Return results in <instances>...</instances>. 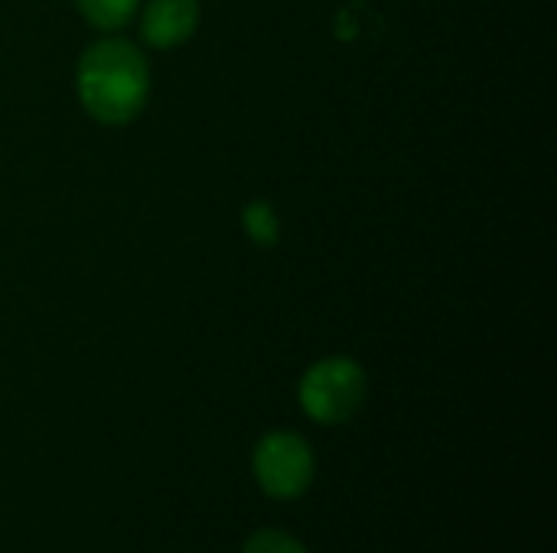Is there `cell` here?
I'll return each instance as SVG.
<instances>
[{"label":"cell","mask_w":557,"mask_h":553,"mask_svg":"<svg viewBox=\"0 0 557 553\" xmlns=\"http://www.w3.org/2000/svg\"><path fill=\"white\" fill-rule=\"evenodd\" d=\"M78 95L91 117L104 124H124L147 101V62L131 42H98L82 55Z\"/></svg>","instance_id":"1"},{"label":"cell","mask_w":557,"mask_h":553,"mask_svg":"<svg viewBox=\"0 0 557 553\" xmlns=\"http://www.w3.org/2000/svg\"><path fill=\"white\" fill-rule=\"evenodd\" d=\"M366 401V375L349 359H326L300 381V404L320 424L349 420Z\"/></svg>","instance_id":"2"},{"label":"cell","mask_w":557,"mask_h":553,"mask_svg":"<svg viewBox=\"0 0 557 553\" xmlns=\"http://www.w3.org/2000/svg\"><path fill=\"white\" fill-rule=\"evenodd\" d=\"M258 486L274 499H297L313 482V453L297 433H271L255 450Z\"/></svg>","instance_id":"3"},{"label":"cell","mask_w":557,"mask_h":553,"mask_svg":"<svg viewBox=\"0 0 557 553\" xmlns=\"http://www.w3.org/2000/svg\"><path fill=\"white\" fill-rule=\"evenodd\" d=\"M196 23H199L196 0H150L147 10H144L140 29H144V39L150 46L166 49V46H176V42L189 39Z\"/></svg>","instance_id":"4"},{"label":"cell","mask_w":557,"mask_h":553,"mask_svg":"<svg viewBox=\"0 0 557 553\" xmlns=\"http://www.w3.org/2000/svg\"><path fill=\"white\" fill-rule=\"evenodd\" d=\"M78 10L104 29L124 26L137 13V0H78Z\"/></svg>","instance_id":"5"},{"label":"cell","mask_w":557,"mask_h":553,"mask_svg":"<svg viewBox=\"0 0 557 553\" xmlns=\"http://www.w3.org/2000/svg\"><path fill=\"white\" fill-rule=\"evenodd\" d=\"M245 225H248L255 241H261V244L277 241V218H274V212L268 205H248L245 209Z\"/></svg>","instance_id":"6"},{"label":"cell","mask_w":557,"mask_h":553,"mask_svg":"<svg viewBox=\"0 0 557 553\" xmlns=\"http://www.w3.org/2000/svg\"><path fill=\"white\" fill-rule=\"evenodd\" d=\"M245 553H307L290 535L284 531H258L248 544Z\"/></svg>","instance_id":"7"}]
</instances>
